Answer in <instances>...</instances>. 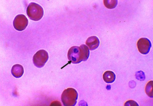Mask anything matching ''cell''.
I'll use <instances>...</instances> for the list:
<instances>
[{
  "instance_id": "6da1fadb",
  "label": "cell",
  "mask_w": 153,
  "mask_h": 106,
  "mask_svg": "<svg viewBox=\"0 0 153 106\" xmlns=\"http://www.w3.org/2000/svg\"><path fill=\"white\" fill-rule=\"evenodd\" d=\"M89 49L86 45H82L80 47L73 46L70 48L67 57L71 63L76 64L82 61H85L89 56Z\"/></svg>"
},
{
  "instance_id": "7a4b0ae2",
  "label": "cell",
  "mask_w": 153,
  "mask_h": 106,
  "mask_svg": "<svg viewBox=\"0 0 153 106\" xmlns=\"http://www.w3.org/2000/svg\"><path fill=\"white\" fill-rule=\"evenodd\" d=\"M78 96V94L76 90L71 88L65 90L61 95V101L63 106H75Z\"/></svg>"
},
{
  "instance_id": "3957f363",
  "label": "cell",
  "mask_w": 153,
  "mask_h": 106,
  "mask_svg": "<svg viewBox=\"0 0 153 106\" xmlns=\"http://www.w3.org/2000/svg\"><path fill=\"white\" fill-rule=\"evenodd\" d=\"M27 14L32 20H40L43 17L44 10L38 4L31 2L29 4L27 7Z\"/></svg>"
},
{
  "instance_id": "277c9868",
  "label": "cell",
  "mask_w": 153,
  "mask_h": 106,
  "mask_svg": "<svg viewBox=\"0 0 153 106\" xmlns=\"http://www.w3.org/2000/svg\"><path fill=\"white\" fill-rule=\"evenodd\" d=\"M49 59L48 52L44 50H40L37 51L33 56V63L36 67L42 68L45 65Z\"/></svg>"
},
{
  "instance_id": "5b68a950",
  "label": "cell",
  "mask_w": 153,
  "mask_h": 106,
  "mask_svg": "<svg viewBox=\"0 0 153 106\" xmlns=\"http://www.w3.org/2000/svg\"><path fill=\"white\" fill-rule=\"evenodd\" d=\"M28 25V20L25 15L19 14L17 15L13 20V26L16 30L22 31L25 30Z\"/></svg>"
},
{
  "instance_id": "8992f818",
  "label": "cell",
  "mask_w": 153,
  "mask_h": 106,
  "mask_svg": "<svg viewBox=\"0 0 153 106\" xmlns=\"http://www.w3.org/2000/svg\"><path fill=\"white\" fill-rule=\"evenodd\" d=\"M137 47L141 54L146 55L149 53L152 47V43L149 39L142 38L137 42Z\"/></svg>"
},
{
  "instance_id": "52a82bcc",
  "label": "cell",
  "mask_w": 153,
  "mask_h": 106,
  "mask_svg": "<svg viewBox=\"0 0 153 106\" xmlns=\"http://www.w3.org/2000/svg\"><path fill=\"white\" fill-rule=\"evenodd\" d=\"M86 45L90 50H94L99 46L100 41L97 36H91L87 39Z\"/></svg>"
},
{
  "instance_id": "ba28073f",
  "label": "cell",
  "mask_w": 153,
  "mask_h": 106,
  "mask_svg": "<svg viewBox=\"0 0 153 106\" xmlns=\"http://www.w3.org/2000/svg\"><path fill=\"white\" fill-rule=\"evenodd\" d=\"M12 75L13 77L17 78H21L24 74V69L23 66L19 64L14 65L11 69Z\"/></svg>"
},
{
  "instance_id": "9c48e42d",
  "label": "cell",
  "mask_w": 153,
  "mask_h": 106,
  "mask_svg": "<svg viewBox=\"0 0 153 106\" xmlns=\"http://www.w3.org/2000/svg\"><path fill=\"white\" fill-rule=\"evenodd\" d=\"M116 79V75L113 72L110 71H106L103 75V79L106 83H112Z\"/></svg>"
},
{
  "instance_id": "30bf717a",
  "label": "cell",
  "mask_w": 153,
  "mask_h": 106,
  "mask_svg": "<svg viewBox=\"0 0 153 106\" xmlns=\"http://www.w3.org/2000/svg\"><path fill=\"white\" fill-rule=\"evenodd\" d=\"M153 80L150 81V82L147 83L146 87V92L147 95L150 97H152V98L153 97Z\"/></svg>"
},
{
  "instance_id": "8fae6325",
  "label": "cell",
  "mask_w": 153,
  "mask_h": 106,
  "mask_svg": "<svg viewBox=\"0 0 153 106\" xmlns=\"http://www.w3.org/2000/svg\"><path fill=\"white\" fill-rule=\"evenodd\" d=\"M118 3V1L116 0L114 1H104L105 7L109 9H113L117 6V4Z\"/></svg>"
}]
</instances>
